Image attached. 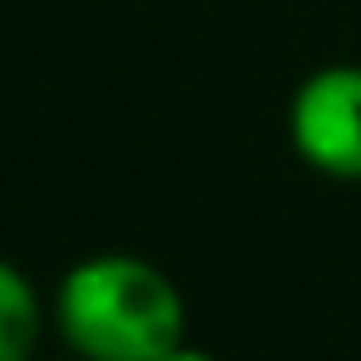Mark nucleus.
Returning <instances> with one entry per match:
<instances>
[{"label": "nucleus", "mask_w": 361, "mask_h": 361, "mask_svg": "<svg viewBox=\"0 0 361 361\" xmlns=\"http://www.w3.org/2000/svg\"><path fill=\"white\" fill-rule=\"evenodd\" d=\"M65 341L85 361H159L183 341V297L144 257L94 252L75 262L55 292Z\"/></svg>", "instance_id": "1"}, {"label": "nucleus", "mask_w": 361, "mask_h": 361, "mask_svg": "<svg viewBox=\"0 0 361 361\" xmlns=\"http://www.w3.org/2000/svg\"><path fill=\"white\" fill-rule=\"evenodd\" d=\"M287 129L297 154L326 178H361V65H326L292 94Z\"/></svg>", "instance_id": "2"}, {"label": "nucleus", "mask_w": 361, "mask_h": 361, "mask_svg": "<svg viewBox=\"0 0 361 361\" xmlns=\"http://www.w3.org/2000/svg\"><path fill=\"white\" fill-rule=\"evenodd\" d=\"M40 336V302L35 287L16 262L0 257V361H25Z\"/></svg>", "instance_id": "3"}, {"label": "nucleus", "mask_w": 361, "mask_h": 361, "mask_svg": "<svg viewBox=\"0 0 361 361\" xmlns=\"http://www.w3.org/2000/svg\"><path fill=\"white\" fill-rule=\"evenodd\" d=\"M159 361H218V356H208V351H198V346H183V341H178V346H173V351H164Z\"/></svg>", "instance_id": "4"}]
</instances>
